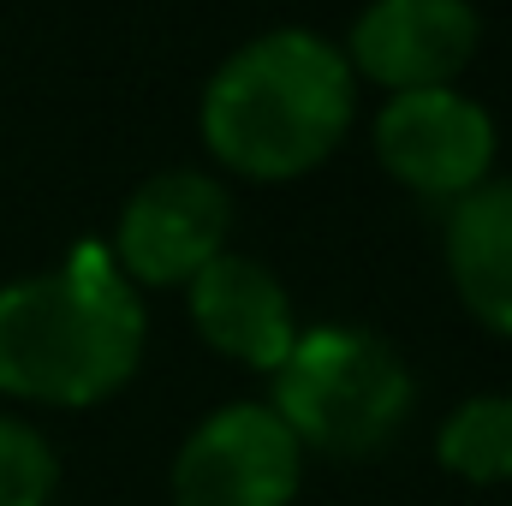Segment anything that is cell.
<instances>
[{
  "label": "cell",
  "mask_w": 512,
  "mask_h": 506,
  "mask_svg": "<svg viewBox=\"0 0 512 506\" xmlns=\"http://www.w3.org/2000/svg\"><path fill=\"white\" fill-rule=\"evenodd\" d=\"M233 203L209 173H155L131 191L114 233V268L131 286H191L197 268L227 251Z\"/></svg>",
  "instance_id": "6"
},
{
  "label": "cell",
  "mask_w": 512,
  "mask_h": 506,
  "mask_svg": "<svg viewBox=\"0 0 512 506\" xmlns=\"http://www.w3.org/2000/svg\"><path fill=\"white\" fill-rule=\"evenodd\" d=\"M376 155L417 197H465L495 179V114L465 90H405L376 114Z\"/></svg>",
  "instance_id": "5"
},
{
  "label": "cell",
  "mask_w": 512,
  "mask_h": 506,
  "mask_svg": "<svg viewBox=\"0 0 512 506\" xmlns=\"http://www.w3.org/2000/svg\"><path fill=\"white\" fill-rule=\"evenodd\" d=\"M60 489V453L42 429L0 411V506H48Z\"/></svg>",
  "instance_id": "11"
},
{
  "label": "cell",
  "mask_w": 512,
  "mask_h": 506,
  "mask_svg": "<svg viewBox=\"0 0 512 506\" xmlns=\"http://www.w3.org/2000/svg\"><path fill=\"white\" fill-rule=\"evenodd\" d=\"M149 316L108 245L0 286V393L84 411L114 399L143 364Z\"/></svg>",
  "instance_id": "1"
},
{
  "label": "cell",
  "mask_w": 512,
  "mask_h": 506,
  "mask_svg": "<svg viewBox=\"0 0 512 506\" xmlns=\"http://www.w3.org/2000/svg\"><path fill=\"white\" fill-rule=\"evenodd\" d=\"M304 447L268 405L209 411L173 453V506H292Z\"/></svg>",
  "instance_id": "4"
},
{
  "label": "cell",
  "mask_w": 512,
  "mask_h": 506,
  "mask_svg": "<svg viewBox=\"0 0 512 506\" xmlns=\"http://www.w3.org/2000/svg\"><path fill=\"white\" fill-rule=\"evenodd\" d=\"M435 459L459 477V483H512V393H477L465 399L441 435H435Z\"/></svg>",
  "instance_id": "10"
},
{
  "label": "cell",
  "mask_w": 512,
  "mask_h": 506,
  "mask_svg": "<svg viewBox=\"0 0 512 506\" xmlns=\"http://www.w3.org/2000/svg\"><path fill=\"white\" fill-rule=\"evenodd\" d=\"M411 370L370 328H298V346L274 370V417L304 453L364 459L411 417Z\"/></svg>",
  "instance_id": "3"
},
{
  "label": "cell",
  "mask_w": 512,
  "mask_h": 506,
  "mask_svg": "<svg viewBox=\"0 0 512 506\" xmlns=\"http://www.w3.org/2000/svg\"><path fill=\"white\" fill-rule=\"evenodd\" d=\"M483 42L471 0H370L352 24L346 66L382 84L387 96L405 90H447Z\"/></svg>",
  "instance_id": "7"
},
{
  "label": "cell",
  "mask_w": 512,
  "mask_h": 506,
  "mask_svg": "<svg viewBox=\"0 0 512 506\" xmlns=\"http://www.w3.org/2000/svg\"><path fill=\"white\" fill-rule=\"evenodd\" d=\"M352 66L316 30H268L245 42L203 90V143L256 185H286L322 167L352 126Z\"/></svg>",
  "instance_id": "2"
},
{
  "label": "cell",
  "mask_w": 512,
  "mask_h": 506,
  "mask_svg": "<svg viewBox=\"0 0 512 506\" xmlns=\"http://www.w3.org/2000/svg\"><path fill=\"white\" fill-rule=\"evenodd\" d=\"M447 274L459 304L512 340V179H483L447 215Z\"/></svg>",
  "instance_id": "9"
},
{
  "label": "cell",
  "mask_w": 512,
  "mask_h": 506,
  "mask_svg": "<svg viewBox=\"0 0 512 506\" xmlns=\"http://www.w3.org/2000/svg\"><path fill=\"white\" fill-rule=\"evenodd\" d=\"M185 298H191L197 334H203L221 358H233V364H245V370H268V376H274V370L286 364V352L298 346L292 298H286V286L274 280V268H262L256 256L221 251L209 268L191 274Z\"/></svg>",
  "instance_id": "8"
}]
</instances>
